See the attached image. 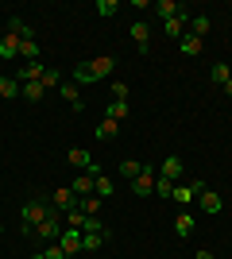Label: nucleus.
I'll return each instance as SVG.
<instances>
[{"instance_id":"nucleus-8","label":"nucleus","mask_w":232,"mask_h":259,"mask_svg":"<svg viewBox=\"0 0 232 259\" xmlns=\"http://www.w3.org/2000/svg\"><path fill=\"white\" fill-rule=\"evenodd\" d=\"M20 47H23L20 35L4 31V39H0V62H12V58H20Z\"/></svg>"},{"instance_id":"nucleus-6","label":"nucleus","mask_w":232,"mask_h":259,"mask_svg":"<svg viewBox=\"0 0 232 259\" xmlns=\"http://www.w3.org/2000/svg\"><path fill=\"white\" fill-rule=\"evenodd\" d=\"M198 209H201L205 217H217V213L224 209V201H221V194H217V190H201V194H198Z\"/></svg>"},{"instance_id":"nucleus-3","label":"nucleus","mask_w":232,"mask_h":259,"mask_svg":"<svg viewBox=\"0 0 232 259\" xmlns=\"http://www.w3.org/2000/svg\"><path fill=\"white\" fill-rule=\"evenodd\" d=\"M66 162H70V166H77L81 174H93V178L101 174V166L93 162V151H85V147H70V151H66Z\"/></svg>"},{"instance_id":"nucleus-30","label":"nucleus","mask_w":232,"mask_h":259,"mask_svg":"<svg viewBox=\"0 0 232 259\" xmlns=\"http://www.w3.org/2000/svg\"><path fill=\"white\" fill-rule=\"evenodd\" d=\"M112 190H116V186H112V178L97 174V190H93V197H101V201H105V197H112Z\"/></svg>"},{"instance_id":"nucleus-5","label":"nucleus","mask_w":232,"mask_h":259,"mask_svg":"<svg viewBox=\"0 0 232 259\" xmlns=\"http://www.w3.org/2000/svg\"><path fill=\"white\" fill-rule=\"evenodd\" d=\"M128 35H132V43H135V51H140V54L151 51V27H147L144 20H132V23H128Z\"/></svg>"},{"instance_id":"nucleus-12","label":"nucleus","mask_w":232,"mask_h":259,"mask_svg":"<svg viewBox=\"0 0 232 259\" xmlns=\"http://www.w3.org/2000/svg\"><path fill=\"white\" fill-rule=\"evenodd\" d=\"M132 194H135V197H151V194H155V174L147 170V166H144V174H140V178H132Z\"/></svg>"},{"instance_id":"nucleus-15","label":"nucleus","mask_w":232,"mask_h":259,"mask_svg":"<svg viewBox=\"0 0 232 259\" xmlns=\"http://www.w3.org/2000/svg\"><path fill=\"white\" fill-rule=\"evenodd\" d=\"M70 81H74V85H93L97 74H93V66H89V62H77L74 70H70Z\"/></svg>"},{"instance_id":"nucleus-29","label":"nucleus","mask_w":232,"mask_h":259,"mask_svg":"<svg viewBox=\"0 0 232 259\" xmlns=\"http://www.w3.org/2000/svg\"><path fill=\"white\" fill-rule=\"evenodd\" d=\"M105 116H109V120H116V124H120V120H128V101H112Z\"/></svg>"},{"instance_id":"nucleus-28","label":"nucleus","mask_w":232,"mask_h":259,"mask_svg":"<svg viewBox=\"0 0 232 259\" xmlns=\"http://www.w3.org/2000/svg\"><path fill=\"white\" fill-rule=\"evenodd\" d=\"M120 174H124V178H140V174H144V162H140V159H124Z\"/></svg>"},{"instance_id":"nucleus-39","label":"nucleus","mask_w":232,"mask_h":259,"mask_svg":"<svg viewBox=\"0 0 232 259\" xmlns=\"http://www.w3.org/2000/svg\"><path fill=\"white\" fill-rule=\"evenodd\" d=\"M112 101H128V85L124 81H112Z\"/></svg>"},{"instance_id":"nucleus-36","label":"nucleus","mask_w":232,"mask_h":259,"mask_svg":"<svg viewBox=\"0 0 232 259\" xmlns=\"http://www.w3.org/2000/svg\"><path fill=\"white\" fill-rule=\"evenodd\" d=\"M39 255H43V259H70L66 251H62V244H58V240H55V244H47V248L39 251Z\"/></svg>"},{"instance_id":"nucleus-34","label":"nucleus","mask_w":232,"mask_h":259,"mask_svg":"<svg viewBox=\"0 0 232 259\" xmlns=\"http://www.w3.org/2000/svg\"><path fill=\"white\" fill-rule=\"evenodd\" d=\"M8 31H12V35H20V39H31V27H27L23 20H16V16L8 20Z\"/></svg>"},{"instance_id":"nucleus-7","label":"nucleus","mask_w":232,"mask_h":259,"mask_svg":"<svg viewBox=\"0 0 232 259\" xmlns=\"http://www.w3.org/2000/svg\"><path fill=\"white\" fill-rule=\"evenodd\" d=\"M58 97L66 101V105L74 108V112H81V108H85V97H81V85H74V81H62V85H58Z\"/></svg>"},{"instance_id":"nucleus-33","label":"nucleus","mask_w":232,"mask_h":259,"mask_svg":"<svg viewBox=\"0 0 232 259\" xmlns=\"http://www.w3.org/2000/svg\"><path fill=\"white\" fill-rule=\"evenodd\" d=\"M62 221H66V228H81V225H85V213H81V209H66V217H62Z\"/></svg>"},{"instance_id":"nucleus-40","label":"nucleus","mask_w":232,"mask_h":259,"mask_svg":"<svg viewBox=\"0 0 232 259\" xmlns=\"http://www.w3.org/2000/svg\"><path fill=\"white\" fill-rule=\"evenodd\" d=\"M194 259H217V255H213L209 248H201V251H198V255H194Z\"/></svg>"},{"instance_id":"nucleus-13","label":"nucleus","mask_w":232,"mask_h":259,"mask_svg":"<svg viewBox=\"0 0 232 259\" xmlns=\"http://www.w3.org/2000/svg\"><path fill=\"white\" fill-rule=\"evenodd\" d=\"M178 51H182V54H186V58H198V54L201 51H205V39H198V35H182V39H178Z\"/></svg>"},{"instance_id":"nucleus-9","label":"nucleus","mask_w":232,"mask_h":259,"mask_svg":"<svg viewBox=\"0 0 232 259\" xmlns=\"http://www.w3.org/2000/svg\"><path fill=\"white\" fill-rule=\"evenodd\" d=\"M182 170H186V166H182V159H178V155H166L163 166H159V178H166V182H178V178H182Z\"/></svg>"},{"instance_id":"nucleus-17","label":"nucleus","mask_w":232,"mask_h":259,"mask_svg":"<svg viewBox=\"0 0 232 259\" xmlns=\"http://www.w3.org/2000/svg\"><path fill=\"white\" fill-rule=\"evenodd\" d=\"M43 74H47V66H43V58H39V62H23V70L16 77H20V85H23V81H43Z\"/></svg>"},{"instance_id":"nucleus-16","label":"nucleus","mask_w":232,"mask_h":259,"mask_svg":"<svg viewBox=\"0 0 232 259\" xmlns=\"http://www.w3.org/2000/svg\"><path fill=\"white\" fill-rule=\"evenodd\" d=\"M89 66H93V74H97V81L105 74H112V70H116V58H112V54H97V58H85Z\"/></svg>"},{"instance_id":"nucleus-1","label":"nucleus","mask_w":232,"mask_h":259,"mask_svg":"<svg viewBox=\"0 0 232 259\" xmlns=\"http://www.w3.org/2000/svg\"><path fill=\"white\" fill-rule=\"evenodd\" d=\"M47 217H51V205H47L43 197L27 201V205H23V213H20V221H23V236H35V228L43 225Z\"/></svg>"},{"instance_id":"nucleus-19","label":"nucleus","mask_w":232,"mask_h":259,"mask_svg":"<svg viewBox=\"0 0 232 259\" xmlns=\"http://www.w3.org/2000/svg\"><path fill=\"white\" fill-rule=\"evenodd\" d=\"M74 201H77V194L70 190V186H62V190H55V205H51V209L66 213V209H74Z\"/></svg>"},{"instance_id":"nucleus-23","label":"nucleus","mask_w":232,"mask_h":259,"mask_svg":"<svg viewBox=\"0 0 232 259\" xmlns=\"http://www.w3.org/2000/svg\"><path fill=\"white\" fill-rule=\"evenodd\" d=\"M39 54H43V47L35 43V39H23V47H20V58H23V62H39Z\"/></svg>"},{"instance_id":"nucleus-21","label":"nucleus","mask_w":232,"mask_h":259,"mask_svg":"<svg viewBox=\"0 0 232 259\" xmlns=\"http://www.w3.org/2000/svg\"><path fill=\"white\" fill-rule=\"evenodd\" d=\"M186 23H190V16L182 12L178 20H166V23H163V31L170 35V39H182V35H186Z\"/></svg>"},{"instance_id":"nucleus-10","label":"nucleus","mask_w":232,"mask_h":259,"mask_svg":"<svg viewBox=\"0 0 232 259\" xmlns=\"http://www.w3.org/2000/svg\"><path fill=\"white\" fill-rule=\"evenodd\" d=\"M58 244H62V251H66V255H77V251H81V228H62Z\"/></svg>"},{"instance_id":"nucleus-2","label":"nucleus","mask_w":232,"mask_h":259,"mask_svg":"<svg viewBox=\"0 0 232 259\" xmlns=\"http://www.w3.org/2000/svg\"><path fill=\"white\" fill-rule=\"evenodd\" d=\"M201 190H205V182H201V178H186V182H174L170 197H174L178 205H190V201H198Z\"/></svg>"},{"instance_id":"nucleus-41","label":"nucleus","mask_w":232,"mask_h":259,"mask_svg":"<svg viewBox=\"0 0 232 259\" xmlns=\"http://www.w3.org/2000/svg\"><path fill=\"white\" fill-rule=\"evenodd\" d=\"M224 93H228V97H232V77H228V81H224Z\"/></svg>"},{"instance_id":"nucleus-38","label":"nucleus","mask_w":232,"mask_h":259,"mask_svg":"<svg viewBox=\"0 0 232 259\" xmlns=\"http://www.w3.org/2000/svg\"><path fill=\"white\" fill-rule=\"evenodd\" d=\"M170 190H174V182H166V178L155 174V194H159V197H170Z\"/></svg>"},{"instance_id":"nucleus-4","label":"nucleus","mask_w":232,"mask_h":259,"mask_svg":"<svg viewBox=\"0 0 232 259\" xmlns=\"http://www.w3.org/2000/svg\"><path fill=\"white\" fill-rule=\"evenodd\" d=\"M58 236H62V213H58V209H51V217H47L43 225L35 228V240H43V244H55Z\"/></svg>"},{"instance_id":"nucleus-32","label":"nucleus","mask_w":232,"mask_h":259,"mask_svg":"<svg viewBox=\"0 0 232 259\" xmlns=\"http://www.w3.org/2000/svg\"><path fill=\"white\" fill-rule=\"evenodd\" d=\"M39 85H43L47 93H51V89H58V85H62V74H58V70H51V66H47V74H43V81H39Z\"/></svg>"},{"instance_id":"nucleus-35","label":"nucleus","mask_w":232,"mask_h":259,"mask_svg":"<svg viewBox=\"0 0 232 259\" xmlns=\"http://www.w3.org/2000/svg\"><path fill=\"white\" fill-rule=\"evenodd\" d=\"M77 209H81L85 217H97L101 213V197H81V205H77Z\"/></svg>"},{"instance_id":"nucleus-37","label":"nucleus","mask_w":232,"mask_h":259,"mask_svg":"<svg viewBox=\"0 0 232 259\" xmlns=\"http://www.w3.org/2000/svg\"><path fill=\"white\" fill-rule=\"evenodd\" d=\"M81 232H105V236H109V228H105V221H101V217H85Z\"/></svg>"},{"instance_id":"nucleus-25","label":"nucleus","mask_w":232,"mask_h":259,"mask_svg":"<svg viewBox=\"0 0 232 259\" xmlns=\"http://www.w3.org/2000/svg\"><path fill=\"white\" fill-rule=\"evenodd\" d=\"M232 77V70H228V62H213V70H209V81L213 85H224Z\"/></svg>"},{"instance_id":"nucleus-27","label":"nucleus","mask_w":232,"mask_h":259,"mask_svg":"<svg viewBox=\"0 0 232 259\" xmlns=\"http://www.w3.org/2000/svg\"><path fill=\"white\" fill-rule=\"evenodd\" d=\"M209 16H194V20H190V35H198V39H205V35H209Z\"/></svg>"},{"instance_id":"nucleus-24","label":"nucleus","mask_w":232,"mask_h":259,"mask_svg":"<svg viewBox=\"0 0 232 259\" xmlns=\"http://www.w3.org/2000/svg\"><path fill=\"white\" fill-rule=\"evenodd\" d=\"M105 240H109L105 232H81V251H97Z\"/></svg>"},{"instance_id":"nucleus-26","label":"nucleus","mask_w":232,"mask_h":259,"mask_svg":"<svg viewBox=\"0 0 232 259\" xmlns=\"http://www.w3.org/2000/svg\"><path fill=\"white\" fill-rule=\"evenodd\" d=\"M112 136H120V124L105 116V120H101V124H97V140H112Z\"/></svg>"},{"instance_id":"nucleus-22","label":"nucleus","mask_w":232,"mask_h":259,"mask_svg":"<svg viewBox=\"0 0 232 259\" xmlns=\"http://www.w3.org/2000/svg\"><path fill=\"white\" fill-rule=\"evenodd\" d=\"M20 93H23V101H31V105H39V101L47 97V89L39 85V81H23V85H20Z\"/></svg>"},{"instance_id":"nucleus-20","label":"nucleus","mask_w":232,"mask_h":259,"mask_svg":"<svg viewBox=\"0 0 232 259\" xmlns=\"http://www.w3.org/2000/svg\"><path fill=\"white\" fill-rule=\"evenodd\" d=\"M0 97H4V101L20 97V77H16V74H4V77H0Z\"/></svg>"},{"instance_id":"nucleus-18","label":"nucleus","mask_w":232,"mask_h":259,"mask_svg":"<svg viewBox=\"0 0 232 259\" xmlns=\"http://www.w3.org/2000/svg\"><path fill=\"white\" fill-rule=\"evenodd\" d=\"M70 190H74L77 197H93V190H97V178H93V174H77Z\"/></svg>"},{"instance_id":"nucleus-31","label":"nucleus","mask_w":232,"mask_h":259,"mask_svg":"<svg viewBox=\"0 0 232 259\" xmlns=\"http://www.w3.org/2000/svg\"><path fill=\"white\" fill-rule=\"evenodd\" d=\"M93 8H97V16H105V20H109V16H116V12H120V0H97Z\"/></svg>"},{"instance_id":"nucleus-14","label":"nucleus","mask_w":232,"mask_h":259,"mask_svg":"<svg viewBox=\"0 0 232 259\" xmlns=\"http://www.w3.org/2000/svg\"><path fill=\"white\" fill-rule=\"evenodd\" d=\"M194 228H198V217H194V213H178V221H174V236L178 240H190V236H194Z\"/></svg>"},{"instance_id":"nucleus-11","label":"nucleus","mask_w":232,"mask_h":259,"mask_svg":"<svg viewBox=\"0 0 232 259\" xmlns=\"http://www.w3.org/2000/svg\"><path fill=\"white\" fill-rule=\"evenodd\" d=\"M151 8H155V16H159V20H178V16H182V12H186V8H182V4H174V0H155V4H151Z\"/></svg>"}]
</instances>
